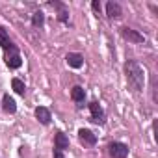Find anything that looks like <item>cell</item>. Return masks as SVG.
Instances as JSON below:
<instances>
[{"label": "cell", "mask_w": 158, "mask_h": 158, "mask_svg": "<svg viewBox=\"0 0 158 158\" xmlns=\"http://www.w3.org/2000/svg\"><path fill=\"white\" fill-rule=\"evenodd\" d=\"M125 74H127V82L134 91H141L143 84H145V74L143 69L139 67V63H136L134 60H128L125 63Z\"/></svg>", "instance_id": "obj_1"}, {"label": "cell", "mask_w": 158, "mask_h": 158, "mask_svg": "<svg viewBox=\"0 0 158 158\" xmlns=\"http://www.w3.org/2000/svg\"><path fill=\"white\" fill-rule=\"evenodd\" d=\"M108 149H110V154L114 158H127L128 156V147L121 141H112Z\"/></svg>", "instance_id": "obj_2"}, {"label": "cell", "mask_w": 158, "mask_h": 158, "mask_svg": "<svg viewBox=\"0 0 158 158\" xmlns=\"http://www.w3.org/2000/svg\"><path fill=\"white\" fill-rule=\"evenodd\" d=\"M121 35H123L127 41H130V43H143V41H145V37H143L139 32H136V30H132V28H128V26H123V28H121Z\"/></svg>", "instance_id": "obj_3"}, {"label": "cell", "mask_w": 158, "mask_h": 158, "mask_svg": "<svg viewBox=\"0 0 158 158\" xmlns=\"http://www.w3.org/2000/svg\"><path fill=\"white\" fill-rule=\"evenodd\" d=\"M6 63H8L10 69H19L21 67L23 60H21V56H19V52H17L15 47H11V54H6Z\"/></svg>", "instance_id": "obj_4"}, {"label": "cell", "mask_w": 158, "mask_h": 158, "mask_svg": "<svg viewBox=\"0 0 158 158\" xmlns=\"http://www.w3.org/2000/svg\"><path fill=\"white\" fill-rule=\"evenodd\" d=\"M89 112H91V117L95 123H104V110L101 108V104L97 101H93L89 104Z\"/></svg>", "instance_id": "obj_5"}, {"label": "cell", "mask_w": 158, "mask_h": 158, "mask_svg": "<svg viewBox=\"0 0 158 158\" xmlns=\"http://www.w3.org/2000/svg\"><path fill=\"white\" fill-rule=\"evenodd\" d=\"M78 138H80L86 145H95L97 143V136L91 130H88V128H80V130H78Z\"/></svg>", "instance_id": "obj_6"}, {"label": "cell", "mask_w": 158, "mask_h": 158, "mask_svg": "<svg viewBox=\"0 0 158 158\" xmlns=\"http://www.w3.org/2000/svg\"><path fill=\"white\" fill-rule=\"evenodd\" d=\"M65 60H67L69 67H73V69H80L82 63H84V58H82L80 54H76V52H69V54L65 56Z\"/></svg>", "instance_id": "obj_7"}, {"label": "cell", "mask_w": 158, "mask_h": 158, "mask_svg": "<svg viewBox=\"0 0 158 158\" xmlns=\"http://www.w3.org/2000/svg\"><path fill=\"white\" fill-rule=\"evenodd\" d=\"M121 6L117 4V2H108L106 4V15L110 17V19H117V17H121Z\"/></svg>", "instance_id": "obj_8"}, {"label": "cell", "mask_w": 158, "mask_h": 158, "mask_svg": "<svg viewBox=\"0 0 158 158\" xmlns=\"http://www.w3.org/2000/svg\"><path fill=\"white\" fill-rule=\"evenodd\" d=\"M35 117L39 119V123L48 125V123H50V112H48V108H45V106H37V108H35Z\"/></svg>", "instance_id": "obj_9"}, {"label": "cell", "mask_w": 158, "mask_h": 158, "mask_svg": "<svg viewBox=\"0 0 158 158\" xmlns=\"http://www.w3.org/2000/svg\"><path fill=\"white\" fill-rule=\"evenodd\" d=\"M54 147H56L58 151H61V152H63V149H67V147H69V138H67L63 132H58V134H56V138H54Z\"/></svg>", "instance_id": "obj_10"}, {"label": "cell", "mask_w": 158, "mask_h": 158, "mask_svg": "<svg viewBox=\"0 0 158 158\" xmlns=\"http://www.w3.org/2000/svg\"><path fill=\"white\" fill-rule=\"evenodd\" d=\"M50 6L58 10V19H60L61 23H67V21H69V11H67V8H65L63 4H60V2H50Z\"/></svg>", "instance_id": "obj_11"}, {"label": "cell", "mask_w": 158, "mask_h": 158, "mask_svg": "<svg viewBox=\"0 0 158 158\" xmlns=\"http://www.w3.org/2000/svg\"><path fill=\"white\" fill-rule=\"evenodd\" d=\"M2 108H4V112H8V114H15V110H17V104H15V101L6 93L4 97H2Z\"/></svg>", "instance_id": "obj_12"}, {"label": "cell", "mask_w": 158, "mask_h": 158, "mask_svg": "<svg viewBox=\"0 0 158 158\" xmlns=\"http://www.w3.org/2000/svg\"><path fill=\"white\" fill-rule=\"evenodd\" d=\"M71 97H73L74 102H84V99H86V91H84V88L74 86V88L71 89Z\"/></svg>", "instance_id": "obj_13"}, {"label": "cell", "mask_w": 158, "mask_h": 158, "mask_svg": "<svg viewBox=\"0 0 158 158\" xmlns=\"http://www.w3.org/2000/svg\"><path fill=\"white\" fill-rule=\"evenodd\" d=\"M0 47L2 48H6V50H10L11 47H13V43L10 41V35H8V32L0 26Z\"/></svg>", "instance_id": "obj_14"}, {"label": "cell", "mask_w": 158, "mask_h": 158, "mask_svg": "<svg viewBox=\"0 0 158 158\" xmlns=\"http://www.w3.org/2000/svg\"><path fill=\"white\" fill-rule=\"evenodd\" d=\"M32 24H34L35 28H41V26L45 24V15H43L41 11H35V13L32 15Z\"/></svg>", "instance_id": "obj_15"}, {"label": "cell", "mask_w": 158, "mask_h": 158, "mask_svg": "<svg viewBox=\"0 0 158 158\" xmlns=\"http://www.w3.org/2000/svg\"><path fill=\"white\" fill-rule=\"evenodd\" d=\"M11 88L15 89V93H19V95H24V82L23 80H19V78H13L11 80Z\"/></svg>", "instance_id": "obj_16"}, {"label": "cell", "mask_w": 158, "mask_h": 158, "mask_svg": "<svg viewBox=\"0 0 158 158\" xmlns=\"http://www.w3.org/2000/svg\"><path fill=\"white\" fill-rule=\"evenodd\" d=\"M91 8H93L97 13H101V2H99V0H93V2H91Z\"/></svg>", "instance_id": "obj_17"}, {"label": "cell", "mask_w": 158, "mask_h": 158, "mask_svg": "<svg viewBox=\"0 0 158 158\" xmlns=\"http://www.w3.org/2000/svg\"><path fill=\"white\" fill-rule=\"evenodd\" d=\"M54 158H63V152L58 151V149H54Z\"/></svg>", "instance_id": "obj_18"}]
</instances>
